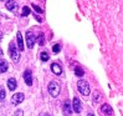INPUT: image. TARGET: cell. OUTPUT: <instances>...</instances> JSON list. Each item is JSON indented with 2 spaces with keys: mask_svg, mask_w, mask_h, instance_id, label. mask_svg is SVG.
I'll return each instance as SVG.
<instances>
[{
  "mask_svg": "<svg viewBox=\"0 0 123 116\" xmlns=\"http://www.w3.org/2000/svg\"><path fill=\"white\" fill-rule=\"evenodd\" d=\"M51 71L54 72L55 75L59 76V75L62 74V68H61L57 62H52V64H51Z\"/></svg>",
  "mask_w": 123,
  "mask_h": 116,
  "instance_id": "7c38bea8",
  "label": "cell"
},
{
  "mask_svg": "<svg viewBox=\"0 0 123 116\" xmlns=\"http://www.w3.org/2000/svg\"><path fill=\"white\" fill-rule=\"evenodd\" d=\"M5 90L3 89V88H0V101H4L5 100Z\"/></svg>",
  "mask_w": 123,
  "mask_h": 116,
  "instance_id": "44dd1931",
  "label": "cell"
},
{
  "mask_svg": "<svg viewBox=\"0 0 123 116\" xmlns=\"http://www.w3.org/2000/svg\"><path fill=\"white\" fill-rule=\"evenodd\" d=\"M47 90H49V94L52 97H57V96H59V94H60L61 88H60V85L57 84L56 81H50L49 86H47Z\"/></svg>",
  "mask_w": 123,
  "mask_h": 116,
  "instance_id": "3957f363",
  "label": "cell"
},
{
  "mask_svg": "<svg viewBox=\"0 0 123 116\" xmlns=\"http://www.w3.org/2000/svg\"><path fill=\"white\" fill-rule=\"evenodd\" d=\"M44 44H45L44 34H40V35H39V45H40V46H44Z\"/></svg>",
  "mask_w": 123,
  "mask_h": 116,
  "instance_id": "ffe728a7",
  "label": "cell"
},
{
  "mask_svg": "<svg viewBox=\"0 0 123 116\" xmlns=\"http://www.w3.org/2000/svg\"><path fill=\"white\" fill-rule=\"evenodd\" d=\"M1 40H3V34L0 33V41H1Z\"/></svg>",
  "mask_w": 123,
  "mask_h": 116,
  "instance_id": "d4e9b609",
  "label": "cell"
},
{
  "mask_svg": "<svg viewBox=\"0 0 123 116\" xmlns=\"http://www.w3.org/2000/svg\"><path fill=\"white\" fill-rule=\"evenodd\" d=\"M35 42H36V36L32 31H26V44H27V48H30L32 49L34 45H35Z\"/></svg>",
  "mask_w": 123,
  "mask_h": 116,
  "instance_id": "277c9868",
  "label": "cell"
},
{
  "mask_svg": "<svg viewBox=\"0 0 123 116\" xmlns=\"http://www.w3.org/2000/svg\"><path fill=\"white\" fill-rule=\"evenodd\" d=\"M71 106H72V110H74L76 114L81 112V101H80L78 97H74V104H72Z\"/></svg>",
  "mask_w": 123,
  "mask_h": 116,
  "instance_id": "52a82bcc",
  "label": "cell"
},
{
  "mask_svg": "<svg viewBox=\"0 0 123 116\" xmlns=\"http://www.w3.org/2000/svg\"><path fill=\"white\" fill-rule=\"evenodd\" d=\"M32 9H35V10L37 11V13H42V11H44V10H42V9L40 8V6H37V5H35V4H32Z\"/></svg>",
  "mask_w": 123,
  "mask_h": 116,
  "instance_id": "7402d4cb",
  "label": "cell"
},
{
  "mask_svg": "<svg viewBox=\"0 0 123 116\" xmlns=\"http://www.w3.org/2000/svg\"><path fill=\"white\" fill-rule=\"evenodd\" d=\"M0 26H1V25H0Z\"/></svg>",
  "mask_w": 123,
  "mask_h": 116,
  "instance_id": "f1b7e54d",
  "label": "cell"
},
{
  "mask_svg": "<svg viewBox=\"0 0 123 116\" xmlns=\"http://www.w3.org/2000/svg\"><path fill=\"white\" fill-rule=\"evenodd\" d=\"M42 116H51V115H49V114H44V115H42Z\"/></svg>",
  "mask_w": 123,
  "mask_h": 116,
  "instance_id": "484cf974",
  "label": "cell"
},
{
  "mask_svg": "<svg viewBox=\"0 0 123 116\" xmlns=\"http://www.w3.org/2000/svg\"><path fill=\"white\" fill-rule=\"evenodd\" d=\"M40 57H41V60H42V61H47V60L50 59V55H49L47 51H41Z\"/></svg>",
  "mask_w": 123,
  "mask_h": 116,
  "instance_id": "2e32d148",
  "label": "cell"
},
{
  "mask_svg": "<svg viewBox=\"0 0 123 116\" xmlns=\"http://www.w3.org/2000/svg\"><path fill=\"white\" fill-rule=\"evenodd\" d=\"M24 99H25V95L23 92H18V94H14L12 95V97H11V104L12 105H19V104H21L24 101Z\"/></svg>",
  "mask_w": 123,
  "mask_h": 116,
  "instance_id": "5b68a950",
  "label": "cell"
},
{
  "mask_svg": "<svg viewBox=\"0 0 123 116\" xmlns=\"http://www.w3.org/2000/svg\"><path fill=\"white\" fill-rule=\"evenodd\" d=\"M9 54H10V57L14 62H19L20 60V54H19V50H18V46L14 44V41L9 44Z\"/></svg>",
  "mask_w": 123,
  "mask_h": 116,
  "instance_id": "7a4b0ae2",
  "label": "cell"
},
{
  "mask_svg": "<svg viewBox=\"0 0 123 116\" xmlns=\"http://www.w3.org/2000/svg\"><path fill=\"white\" fill-rule=\"evenodd\" d=\"M77 89L80 91V94H82L83 96H88L90 92H91V89H90V84L83 80V79H81V80H78L77 82Z\"/></svg>",
  "mask_w": 123,
  "mask_h": 116,
  "instance_id": "6da1fadb",
  "label": "cell"
},
{
  "mask_svg": "<svg viewBox=\"0 0 123 116\" xmlns=\"http://www.w3.org/2000/svg\"><path fill=\"white\" fill-rule=\"evenodd\" d=\"M30 8H27V6H24L23 8V13H21V16H27L29 14H30Z\"/></svg>",
  "mask_w": 123,
  "mask_h": 116,
  "instance_id": "ac0fdd59",
  "label": "cell"
},
{
  "mask_svg": "<svg viewBox=\"0 0 123 116\" xmlns=\"http://www.w3.org/2000/svg\"><path fill=\"white\" fill-rule=\"evenodd\" d=\"M101 112H102L103 115H106V116H111V115L113 114L112 106H110L108 104H105V105H102V107H101Z\"/></svg>",
  "mask_w": 123,
  "mask_h": 116,
  "instance_id": "30bf717a",
  "label": "cell"
},
{
  "mask_svg": "<svg viewBox=\"0 0 123 116\" xmlns=\"http://www.w3.org/2000/svg\"><path fill=\"white\" fill-rule=\"evenodd\" d=\"M16 39H18V50H20V51H24V39H23V34H21L20 31H18L16 34Z\"/></svg>",
  "mask_w": 123,
  "mask_h": 116,
  "instance_id": "ba28073f",
  "label": "cell"
},
{
  "mask_svg": "<svg viewBox=\"0 0 123 116\" xmlns=\"http://www.w3.org/2000/svg\"><path fill=\"white\" fill-rule=\"evenodd\" d=\"M0 1H3V0H0Z\"/></svg>",
  "mask_w": 123,
  "mask_h": 116,
  "instance_id": "83f0119b",
  "label": "cell"
},
{
  "mask_svg": "<svg viewBox=\"0 0 123 116\" xmlns=\"http://www.w3.org/2000/svg\"><path fill=\"white\" fill-rule=\"evenodd\" d=\"M101 97H102V96H101L99 91H95V92H93V101H95V104H97V102H98Z\"/></svg>",
  "mask_w": 123,
  "mask_h": 116,
  "instance_id": "e0dca14e",
  "label": "cell"
},
{
  "mask_svg": "<svg viewBox=\"0 0 123 116\" xmlns=\"http://www.w3.org/2000/svg\"><path fill=\"white\" fill-rule=\"evenodd\" d=\"M52 51H54L55 54L60 53V51H61V45H60V44H55V45L52 46Z\"/></svg>",
  "mask_w": 123,
  "mask_h": 116,
  "instance_id": "d6986e66",
  "label": "cell"
},
{
  "mask_svg": "<svg viewBox=\"0 0 123 116\" xmlns=\"http://www.w3.org/2000/svg\"><path fill=\"white\" fill-rule=\"evenodd\" d=\"M24 80H25V82H26V85L27 86H31L32 85V74H31V71L30 70H26L25 72H24Z\"/></svg>",
  "mask_w": 123,
  "mask_h": 116,
  "instance_id": "9c48e42d",
  "label": "cell"
},
{
  "mask_svg": "<svg viewBox=\"0 0 123 116\" xmlns=\"http://www.w3.org/2000/svg\"><path fill=\"white\" fill-rule=\"evenodd\" d=\"M24 115V112L21 111V110H18L16 112H15V116H23Z\"/></svg>",
  "mask_w": 123,
  "mask_h": 116,
  "instance_id": "603a6c76",
  "label": "cell"
},
{
  "mask_svg": "<svg viewBox=\"0 0 123 116\" xmlns=\"http://www.w3.org/2000/svg\"><path fill=\"white\" fill-rule=\"evenodd\" d=\"M62 111H63L65 116H71V114H72V106L70 104V101H66V102H65V105L62 106Z\"/></svg>",
  "mask_w": 123,
  "mask_h": 116,
  "instance_id": "8fae6325",
  "label": "cell"
},
{
  "mask_svg": "<svg viewBox=\"0 0 123 116\" xmlns=\"http://www.w3.org/2000/svg\"><path fill=\"white\" fill-rule=\"evenodd\" d=\"M8 88L10 91H14L16 88H18V82H16V79H14V77H10L9 80H8Z\"/></svg>",
  "mask_w": 123,
  "mask_h": 116,
  "instance_id": "4fadbf2b",
  "label": "cell"
},
{
  "mask_svg": "<svg viewBox=\"0 0 123 116\" xmlns=\"http://www.w3.org/2000/svg\"><path fill=\"white\" fill-rule=\"evenodd\" d=\"M5 8L8 9L9 11H15L18 9V3H16V0H8L5 4Z\"/></svg>",
  "mask_w": 123,
  "mask_h": 116,
  "instance_id": "8992f818",
  "label": "cell"
},
{
  "mask_svg": "<svg viewBox=\"0 0 123 116\" xmlns=\"http://www.w3.org/2000/svg\"><path fill=\"white\" fill-rule=\"evenodd\" d=\"M34 16H35V19L37 20V21H42V19H41V18H40L39 15H34Z\"/></svg>",
  "mask_w": 123,
  "mask_h": 116,
  "instance_id": "cb8c5ba5",
  "label": "cell"
},
{
  "mask_svg": "<svg viewBox=\"0 0 123 116\" xmlns=\"http://www.w3.org/2000/svg\"><path fill=\"white\" fill-rule=\"evenodd\" d=\"M75 74H76V76H78V77H82L83 74H85V71L82 70V68L76 66V69H75Z\"/></svg>",
  "mask_w": 123,
  "mask_h": 116,
  "instance_id": "9a60e30c",
  "label": "cell"
},
{
  "mask_svg": "<svg viewBox=\"0 0 123 116\" xmlns=\"http://www.w3.org/2000/svg\"><path fill=\"white\" fill-rule=\"evenodd\" d=\"M9 69V64L8 61H6L5 59H0V72L1 74H4V72H6Z\"/></svg>",
  "mask_w": 123,
  "mask_h": 116,
  "instance_id": "5bb4252c",
  "label": "cell"
},
{
  "mask_svg": "<svg viewBox=\"0 0 123 116\" xmlns=\"http://www.w3.org/2000/svg\"><path fill=\"white\" fill-rule=\"evenodd\" d=\"M87 116H95V115H93V114H88Z\"/></svg>",
  "mask_w": 123,
  "mask_h": 116,
  "instance_id": "4316f807",
  "label": "cell"
}]
</instances>
